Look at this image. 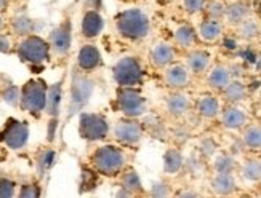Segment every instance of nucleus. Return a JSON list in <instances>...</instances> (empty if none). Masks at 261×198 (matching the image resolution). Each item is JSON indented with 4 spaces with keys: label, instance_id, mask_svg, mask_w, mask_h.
<instances>
[{
    "label": "nucleus",
    "instance_id": "9",
    "mask_svg": "<svg viewBox=\"0 0 261 198\" xmlns=\"http://www.w3.org/2000/svg\"><path fill=\"white\" fill-rule=\"evenodd\" d=\"M95 91V83L87 75L75 72L71 80V99H69V115L82 110L85 104L90 101Z\"/></svg>",
    "mask_w": 261,
    "mask_h": 198
},
{
    "label": "nucleus",
    "instance_id": "26",
    "mask_svg": "<svg viewBox=\"0 0 261 198\" xmlns=\"http://www.w3.org/2000/svg\"><path fill=\"white\" fill-rule=\"evenodd\" d=\"M220 98L224 101V104H241L248 98V87L242 80L232 78L228 87L220 93Z\"/></svg>",
    "mask_w": 261,
    "mask_h": 198
},
{
    "label": "nucleus",
    "instance_id": "39",
    "mask_svg": "<svg viewBox=\"0 0 261 198\" xmlns=\"http://www.w3.org/2000/svg\"><path fill=\"white\" fill-rule=\"evenodd\" d=\"M16 184L8 178H0V198H11L15 196Z\"/></svg>",
    "mask_w": 261,
    "mask_h": 198
},
{
    "label": "nucleus",
    "instance_id": "29",
    "mask_svg": "<svg viewBox=\"0 0 261 198\" xmlns=\"http://www.w3.org/2000/svg\"><path fill=\"white\" fill-rule=\"evenodd\" d=\"M239 174L241 178L248 184H259L261 182V158L250 157L239 163Z\"/></svg>",
    "mask_w": 261,
    "mask_h": 198
},
{
    "label": "nucleus",
    "instance_id": "41",
    "mask_svg": "<svg viewBox=\"0 0 261 198\" xmlns=\"http://www.w3.org/2000/svg\"><path fill=\"white\" fill-rule=\"evenodd\" d=\"M217 144H215L212 139H203V141L199 144V150H200V154L203 157H207V158H212L215 154H217Z\"/></svg>",
    "mask_w": 261,
    "mask_h": 198
},
{
    "label": "nucleus",
    "instance_id": "37",
    "mask_svg": "<svg viewBox=\"0 0 261 198\" xmlns=\"http://www.w3.org/2000/svg\"><path fill=\"white\" fill-rule=\"evenodd\" d=\"M2 99L10 106H18L21 101V90L16 85H8L2 91Z\"/></svg>",
    "mask_w": 261,
    "mask_h": 198
},
{
    "label": "nucleus",
    "instance_id": "42",
    "mask_svg": "<svg viewBox=\"0 0 261 198\" xmlns=\"http://www.w3.org/2000/svg\"><path fill=\"white\" fill-rule=\"evenodd\" d=\"M10 50H11V42L8 36L0 34V53H10Z\"/></svg>",
    "mask_w": 261,
    "mask_h": 198
},
{
    "label": "nucleus",
    "instance_id": "44",
    "mask_svg": "<svg viewBox=\"0 0 261 198\" xmlns=\"http://www.w3.org/2000/svg\"><path fill=\"white\" fill-rule=\"evenodd\" d=\"M88 8H95V10H99L101 5H103V0H85Z\"/></svg>",
    "mask_w": 261,
    "mask_h": 198
},
{
    "label": "nucleus",
    "instance_id": "1",
    "mask_svg": "<svg viewBox=\"0 0 261 198\" xmlns=\"http://www.w3.org/2000/svg\"><path fill=\"white\" fill-rule=\"evenodd\" d=\"M114 24L119 37L132 43H141L151 34V18L138 7L122 10L117 13Z\"/></svg>",
    "mask_w": 261,
    "mask_h": 198
},
{
    "label": "nucleus",
    "instance_id": "30",
    "mask_svg": "<svg viewBox=\"0 0 261 198\" xmlns=\"http://www.w3.org/2000/svg\"><path fill=\"white\" fill-rule=\"evenodd\" d=\"M241 139L248 150L259 152L261 150V125L255 122H248L241 130Z\"/></svg>",
    "mask_w": 261,
    "mask_h": 198
},
{
    "label": "nucleus",
    "instance_id": "21",
    "mask_svg": "<svg viewBox=\"0 0 261 198\" xmlns=\"http://www.w3.org/2000/svg\"><path fill=\"white\" fill-rule=\"evenodd\" d=\"M210 189L215 195L229 196L234 195L237 187L236 173H213L210 178Z\"/></svg>",
    "mask_w": 261,
    "mask_h": 198
},
{
    "label": "nucleus",
    "instance_id": "13",
    "mask_svg": "<svg viewBox=\"0 0 261 198\" xmlns=\"http://www.w3.org/2000/svg\"><path fill=\"white\" fill-rule=\"evenodd\" d=\"M191 107H192V101H191L189 95H186L185 91H170L164 98L165 114L175 120L186 117Z\"/></svg>",
    "mask_w": 261,
    "mask_h": 198
},
{
    "label": "nucleus",
    "instance_id": "23",
    "mask_svg": "<svg viewBox=\"0 0 261 198\" xmlns=\"http://www.w3.org/2000/svg\"><path fill=\"white\" fill-rule=\"evenodd\" d=\"M77 66L82 72H92L103 66V56H101L98 46L84 45L77 54Z\"/></svg>",
    "mask_w": 261,
    "mask_h": 198
},
{
    "label": "nucleus",
    "instance_id": "32",
    "mask_svg": "<svg viewBox=\"0 0 261 198\" xmlns=\"http://www.w3.org/2000/svg\"><path fill=\"white\" fill-rule=\"evenodd\" d=\"M239 169V161L231 154L220 152L212 157V171L213 173H236Z\"/></svg>",
    "mask_w": 261,
    "mask_h": 198
},
{
    "label": "nucleus",
    "instance_id": "8",
    "mask_svg": "<svg viewBox=\"0 0 261 198\" xmlns=\"http://www.w3.org/2000/svg\"><path fill=\"white\" fill-rule=\"evenodd\" d=\"M114 139L123 147H130L136 149L144 137V130L143 125L138 119H130V117H123L114 125V130H112Z\"/></svg>",
    "mask_w": 261,
    "mask_h": 198
},
{
    "label": "nucleus",
    "instance_id": "31",
    "mask_svg": "<svg viewBox=\"0 0 261 198\" xmlns=\"http://www.w3.org/2000/svg\"><path fill=\"white\" fill-rule=\"evenodd\" d=\"M61 96H63V80H60L58 83L51 85L47 93V107H45V112H47L51 119H58Z\"/></svg>",
    "mask_w": 261,
    "mask_h": 198
},
{
    "label": "nucleus",
    "instance_id": "48",
    "mask_svg": "<svg viewBox=\"0 0 261 198\" xmlns=\"http://www.w3.org/2000/svg\"><path fill=\"white\" fill-rule=\"evenodd\" d=\"M2 27H4V19H2V16H0V31H2Z\"/></svg>",
    "mask_w": 261,
    "mask_h": 198
},
{
    "label": "nucleus",
    "instance_id": "24",
    "mask_svg": "<svg viewBox=\"0 0 261 198\" xmlns=\"http://www.w3.org/2000/svg\"><path fill=\"white\" fill-rule=\"evenodd\" d=\"M105 29V19L99 10L88 8L82 18V36L85 39H96Z\"/></svg>",
    "mask_w": 261,
    "mask_h": 198
},
{
    "label": "nucleus",
    "instance_id": "46",
    "mask_svg": "<svg viewBox=\"0 0 261 198\" xmlns=\"http://www.w3.org/2000/svg\"><path fill=\"white\" fill-rule=\"evenodd\" d=\"M173 0H157V4L159 5H162V7H165V5H168V4H172Z\"/></svg>",
    "mask_w": 261,
    "mask_h": 198
},
{
    "label": "nucleus",
    "instance_id": "6",
    "mask_svg": "<svg viewBox=\"0 0 261 198\" xmlns=\"http://www.w3.org/2000/svg\"><path fill=\"white\" fill-rule=\"evenodd\" d=\"M51 45L50 42L43 40L42 37L31 34L26 36L18 45V58L22 63L29 66H42L45 61L50 60Z\"/></svg>",
    "mask_w": 261,
    "mask_h": 198
},
{
    "label": "nucleus",
    "instance_id": "34",
    "mask_svg": "<svg viewBox=\"0 0 261 198\" xmlns=\"http://www.w3.org/2000/svg\"><path fill=\"white\" fill-rule=\"evenodd\" d=\"M11 26H13L15 34H18V36H21V37H26V36L34 34V21L24 15L16 16L13 19V22H11Z\"/></svg>",
    "mask_w": 261,
    "mask_h": 198
},
{
    "label": "nucleus",
    "instance_id": "16",
    "mask_svg": "<svg viewBox=\"0 0 261 198\" xmlns=\"http://www.w3.org/2000/svg\"><path fill=\"white\" fill-rule=\"evenodd\" d=\"M199 32H197V27L194 24H191V22L185 21L178 24L173 31V43L178 50H192L199 46Z\"/></svg>",
    "mask_w": 261,
    "mask_h": 198
},
{
    "label": "nucleus",
    "instance_id": "7",
    "mask_svg": "<svg viewBox=\"0 0 261 198\" xmlns=\"http://www.w3.org/2000/svg\"><path fill=\"white\" fill-rule=\"evenodd\" d=\"M109 134V122L103 114L81 112L79 115V136L84 141H103Z\"/></svg>",
    "mask_w": 261,
    "mask_h": 198
},
{
    "label": "nucleus",
    "instance_id": "15",
    "mask_svg": "<svg viewBox=\"0 0 261 198\" xmlns=\"http://www.w3.org/2000/svg\"><path fill=\"white\" fill-rule=\"evenodd\" d=\"M71 42H72V24L69 19H64L51 31V36H50L51 50L56 54L64 56L69 53Z\"/></svg>",
    "mask_w": 261,
    "mask_h": 198
},
{
    "label": "nucleus",
    "instance_id": "3",
    "mask_svg": "<svg viewBox=\"0 0 261 198\" xmlns=\"http://www.w3.org/2000/svg\"><path fill=\"white\" fill-rule=\"evenodd\" d=\"M112 77L117 87H141L146 78V69L140 56H122L112 67Z\"/></svg>",
    "mask_w": 261,
    "mask_h": 198
},
{
    "label": "nucleus",
    "instance_id": "50",
    "mask_svg": "<svg viewBox=\"0 0 261 198\" xmlns=\"http://www.w3.org/2000/svg\"><path fill=\"white\" fill-rule=\"evenodd\" d=\"M259 40H261V34H259Z\"/></svg>",
    "mask_w": 261,
    "mask_h": 198
},
{
    "label": "nucleus",
    "instance_id": "35",
    "mask_svg": "<svg viewBox=\"0 0 261 198\" xmlns=\"http://www.w3.org/2000/svg\"><path fill=\"white\" fill-rule=\"evenodd\" d=\"M207 2L208 0H181V7H183L185 13H188L189 16H196L203 13Z\"/></svg>",
    "mask_w": 261,
    "mask_h": 198
},
{
    "label": "nucleus",
    "instance_id": "5",
    "mask_svg": "<svg viewBox=\"0 0 261 198\" xmlns=\"http://www.w3.org/2000/svg\"><path fill=\"white\" fill-rule=\"evenodd\" d=\"M47 93L48 87L43 80L34 78L26 81L24 87L21 88V109L29 112L34 117H39L47 107Z\"/></svg>",
    "mask_w": 261,
    "mask_h": 198
},
{
    "label": "nucleus",
    "instance_id": "28",
    "mask_svg": "<svg viewBox=\"0 0 261 198\" xmlns=\"http://www.w3.org/2000/svg\"><path fill=\"white\" fill-rule=\"evenodd\" d=\"M119 178H120V185H122V187H125L127 190H130L135 196L147 195V190L144 189L140 174H138V171H136L133 166H127L125 169L122 171V174H120Z\"/></svg>",
    "mask_w": 261,
    "mask_h": 198
},
{
    "label": "nucleus",
    "instance_id": "12",
    "mask_svg": "<svg viewBox=\"0 0 261 198\" xmlns=\"http://www.w3.org/2000/svg\"><path fill=\"white\" fill-rule=\"evenodd\" d=\"M176 46L175 43H168L165 40H159L152 45V48L149 50V64L157 69V71H164L165 67L170 64H173L176 61Z\"/></svg>",
    "mask_w": 261,
    "mask_h": 198
},
{
    "label": "nucleus",
    "instance_id": "4",
    "mask_svg": "<svg viewBox=\"0 0 261 198\" xmlns=\"http://www.w3.org/2000/svg\"><path fill=\"white\" fill-rule=\"evenodd\" d=\"M116 109L130 119H140L147 110V99L138 87H117Z\"/></svg>",
    "mask_w": 261,
    "mask_h": 198
},
{
    "label": "nucleus",
    "instance_id": "25",
    "mask_svg": "<svg viewBox=\"0 0 261 198\" xmlns=\"http://www.w3.org/2000/svg\"><path fill=\"white\" fill-rule=\"evenodd\" d=\"M185 165H186V160L179 149L168 147L164 152L162 169H164V174H167V176H176V174H179L185 169Z\"/></svg>",
    "mask_w": 261,
    "mask_h": 198
},
{
    "label": "nucleus",
    "instance_id": "14",
    "mask_svg": "<svg viewBox=\"0 0 261 198\" xmlns=\"http://www.w3.org/2000/svg\"><path fill=\"white\" fill-rule=\"evenodd\" d=\"M221 126L229 131H241L242 128L250 122L247 112L239 106V104H226L220 114Z\"/></svg>",
    "mask_w": 261,
    "mask_h": 198
},
{
    "label": "nucleus",
    "instance_id": "11",
    "mask_svg": "<svg viewBox=\"0 0 261 198\" xmlns=\"http://www.w3.org/2000/svg\"><path fill=\"white\" fill-rule=\"evenodd\" d=\"M191 71L188 69L186 63H173L164 69V85L168 91H185L191 85Z\"/></svg>",
    "mask_w": 261,
    "mask_h": 198
},
{
    "label": "nucleus",
    "instance_id": "27",
    "mask_svg": "<svg viewBox=\"0 0 261 198\" xmlns=\"http://www.w3.org/2000/svg\"><path fill=\"white\" fill-rule=\"evenodd\" d=\"M236 37L241 39L244 42H253L256 39H259L261 34V21L256 16H248L247 19H244L241 24H237L234 27Z\"/></svg>",
    "mask_w": 261,
    "mask_h": 198
},
{
    "label": "nucleus",
    "instance_id": "38",
    "mask_svg": "<svg viewBox=\"0 0 261 198\" xmlns=\"http://www.w3.org/2000/svg\"><path fill=\"white\" fill-rule=\"evenodd\" d=\"M55 160H56L55 150H51V149L43 150V152L40 154V157H39V168H40V171L42 173L48 171L55 165Z\"/></svg>",
    "mask_w": 261,
    "mask_h": 198
},
{
    "label": "nucleus",
    "instance_id": "19",
    "mask_svg": "<svg viewBox=\"0 0 261 198\" xmlns=\"http://www.w3.org/2000/svg\"><path fill=\"white\" fill-rule=\"evenodd\" d=\"M253 15V8L250 0H232L226 4V13H224V24L236 27L241 24L244 19Z\"/></svg>",
    "mask_w": 261,
    "mask_h": 198
},
{
    "label": "nucleus",
    "instance_id": "40",
    "mask_svg": "<svg viewBox=\"0 0 261 198\" xmlns=\"http://www.w3.org/2000/svg\"><path fill=\"white\" fill-rule=\"evenodd\" d=\"M40 195H42V192L37 184H24L18 193V196H21V198H37Z\"/></svg>",
    "mask_w": 261,
    "mask_h": 198
},
{
    "label": "nucleus",
    "instance_id": "18",
    "mask_svg": "<svg viewBox=\"0 0 261 198\" xmlns=\"http://www.w3.org/2000/svg\"><path fill=\"white\" fill-rule=\"evenodd\" d=\"M196 114L203 120H215L220 117V114L223 110L221 107V99L217 93H205L197 98L194 104Z\"/></svg>",
    "mask_w": 261,
    "mask_h": 198
},
{
    "label": "nucleus",
    "instance_id": "2",
    "mask_svg": "<svg viewBox=\"0 0 261 198\" xmlns=\"http://www.w3.org/2000/svg\"><path fill=\"white\" fill-rule=\"evenodd\" d=\"M93 169L106 178H119L127 168V155L119 146H101L90 157Z\"/></svg>",
    "mask_w": 261,
    "mask_h": 198
},
{
    "label": "nucleus",
    "instance_id": "36",
    "mask_svg": "<svg viewBox=\"0 0 261 198\" xmlns=\"http://www.w3.org/2000/svg\"><path fill=\"white\" fill-rule=\"evenodd\" d=\"M147 195L149 196H170L172 195V187H170V184L167 182V179H161V181H155L151 189L147 190Z\"/></svg>",
    "mask_w": 261,
    "mask_h": 198
},
{
    "label": "nucleus",
    "instance_id": "47",
    "mask_svg": "<svg viewBox=\"0 0 261 198\" xmlns=\"http://www.w3.org/2000/svg\"><path fill=\"white\" fill-rule=\"evenodd\" d=\"M7 5V0H0V10H4Z\"/></svg>",
    "mask_w": 261,
    "mask_h": 198
},
{
    "label": "nucleus",
    "instance_id": "43",
    "mask_svg": "<svg viewBox=\"0 0 261 198\" xmlns=\"http://www.w3.org/2000/svg\"><path fill=\"white\" fill-rule=\"evenodd\" d=\"M176 196H183V198H194V196H200V192H196V190H192L191 187H185L183 190H179V192H175Z\"/></svg>",
    "mask_w": 261,
    "mask_h": 198
},
{
    "label": "nucleus",
    "instance_id": "33",
    "mask_svg": "<svg viewBox=\"0 0 261 198\" xmlns=\"http://www.w3.org/2000/svg\"><path fill=\"white\" fill-rule=\"evenodd\" d=\"M224 13H226V4L223 2V0H208L202 15L207 16V18L224 21Z\"/></svg>",
    "mask_w": 261,
    "mask_h": 198
},
{
    "label": "nucleus",
    "instance_id": "20",
    "mask_svg": "<svg viewBox=\"0 0 261 198\" xmlns=\"http://www.w3.org/2000/svg\"><path fill=\"white\" fill-rule=\"evenodd\" d=\"M232 71L229 66L226 64H215L208 69L207 72V87L210 88V91L220 93L228 87V83L232 80Z\"/></svg>",
    "mask_w": 261,
    "mask_h": 198
},
{
    "label": "nucleus",
    "instance_id": "49",
    "mask_svg": "<svg viewBox=\"0 0 261 198\" xmlns=\"http://www.w3.org/2000/svg\"><path fill=\"white\" fill-rule=\"evenodd\" d=\"M259 158H261V150H259Z\"/></svg>",
    "mask_w": 261,
    "mask_h": 198
},
{
    "label": "nucleus",
    "instance_id": "10",
    "mask_svg": "<svg viewBox=\"0 0 261 198\" xmlns=\"http://www.w3.org/2000/svg\"><path fill=\"white\" fill-rule=\"evenodd\" d=\"M29 139V125L16 119H8L0 131V141L11 150H19Z\"/></svg>",
    "mask_w": 261,
    "mask_h": 198
},
{
    "label": "nucleus",
    "instance_id": "17",
    "mask_svg": "<svg viewBox=\"0 0 261 198\" xmlns=\"http://www.w3.org/2000/svg\"><path fill=\"white\" fill-rule=\"evenodd\" d=\"M185 63L192 75H203L208 72L212 67V53L205 48H196L188 50L185 54Z\"/></svg>",
    "mask_w": 261,
    "mask_h": 198
},
{
    "label": "nucleus",
    "instance_id": "22",
    "mask_svg": "<svg viewBox=\"0 0 261 198\" xmlns=\"http://www.w3.org/2000/svg\"><path fill=\"white\" fill-rule=\"evenodd\" d=\"M199 39L205 43H215L223 37L224 32V21L221 19H213L203 16L200 22L197 24Z\"/></svg>",
    "mask_w": 261,
    "mask_h": 198
},
{
    "label": "nucleus",
    "instance_id": "45",
    "mask_svg": "<svg viewBox=\"0 0 261 198\" xmlns=\"http://www.w3.org/2000/svg\"><path fill=\"white\" fill-rule=\"evenodd\" d=\"M116 196H135V195L130 190H127L125 187H122V185H120L119 190L116 192Z\"/></svg>",
    "mask_w": 261,
    "mask_h": 198
}]
</instances>
